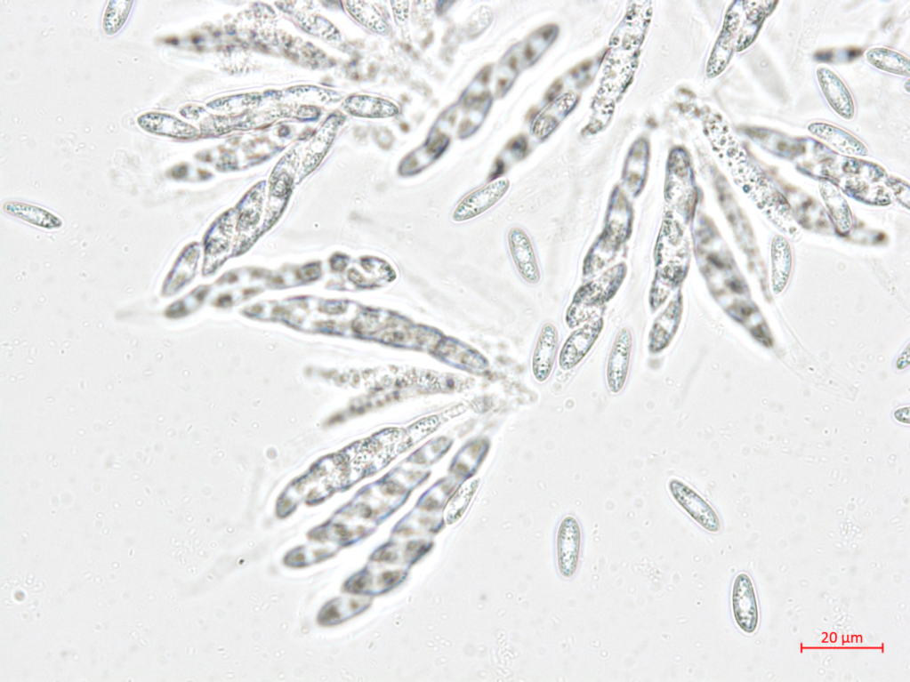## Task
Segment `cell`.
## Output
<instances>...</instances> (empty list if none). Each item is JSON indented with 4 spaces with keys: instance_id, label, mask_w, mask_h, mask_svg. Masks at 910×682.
<instances>
[{
    "instance_id": "1",
    "label": "cell",
    "mask_w": 910,
    "mask_h": 682,
    "mask_svg": "<svg viewBox=\"0 0 910 682\" xmlns=\"http://www.w3.org/2000/svg\"><path fill=\"white\" fill-rule=\"evenodd\" d=\"M626 273V265L619 262L582 285L566 311L565 322L568 328H576L596 317L598 309L616 295Z\"/></svg>"
},
{
    "instance_id": "2",
    "label": "cell",
    "mask_w": 910,
    "mask_h": 682,
    "mask_svg": "<svg viewBox=\"0 0 910 682\" xmlns=\"http://www.w3.org/2000/svg\"><path fill=\"white\" fill-rule=\"evenodd\" d=\"M667 490L675 503L699 526L713 534L721 530V522L716 511L688 484L677 477H672L667 483Z\"/></svg>"
},
{
    "instance_id": "3",
    "label": "cell",
    "mask_w": 910,
    "mask_h": 682,
    "mask_svg": "<svg viewBox=\"0 0 910 682\" xmlns=\"http://www.w3.org/2000/svg\"><path fill=\"white\" fill-rule=\"evenodd\" d=\"M582 530L576 517L565 516L556 534V559L559 573L564 579H571L580 561Z\"/></svg>"
},
{
    "instance_id": "4",
    "label": "cell",
    "mask_w": 910,
    "mask_h": 682,
    "mask_svg": "<svg viewBox=\"0 0 910 682\" xmlns=\"http://www.w3.org/2000/svg\"><path fill=\"white\" fill-rule=\"evenodd\" d=\"M604 327L601 317H594L575 328L564 341L559 353V366L564 371L576 368L589 354Z\"/></svg>"
},
{
    "instance_id": "5",
    "label": "cell",
    "mask_w": 910,
    "mask_h": 682,
    "mask_svg": "<svg viewBox=\"0 0 910 682\" xmlns=\"http://www.w3.org/2000/svg\"><path fill=\"white\" fill-rule=\"evenodd\" d=\"M511 182L497 179L465 196L455 206L451 219L455 223L471 221L495 205L508 192Z\"/></svg>"
},
{
    "instance_id": "6",
    "label": "cell",
    "mask_w": 910,
    "mask_h": 682,
    "mask_svg": "<svg viewBox=\"0 0 910 682\" xmlns=\"http://www.w3.org/2000/svg\"><path fill=\"white\" fill-rule=\"evenodd\" d=\"M632 344L631 329L620 328L611 345L605 371L607 388L612 395L619 394L627 382Z\"/></svg>"
},
{
    "instance_id": "7",
    "label": "cell",
    "mask_w": 910,
    "mask_h": 682,
    "mask_svg": "<svg viewBox=\"0 0 910 682\" xmlns=\"http://www.w3.org/2000/svg\"><path fill=\"white\" fill-rule=\"evenodd\" d=\"M731 606L737 625L746 634H753L759 622L755 589L747 574H738L733 582Z\"/></svg>"
},
{
    "instance_id": "8",
    "label": "cell",
    "mask_w": 910,
    "mask_h": 682,
    "mask_svg": "<svg viewBox=\"0 0 910 682\" xmlns=\"http://www.w3.org/2000/svg\"><path fill=\"white\" fill-rule=\"evenodd\" d=\"M508 251L513 265L527 283L538 284L541 273L535 249L527 233L519 227H512L507 234Z\"/></svg>"
},
{
    "instance_id": "9",
    "label": "cell",
    "mask_w": 910,
    "mask_h": 682,
    "mask_svg": "<svg viewBox=\"0 0 910 682\" xmlns=\"http://www.w3.org/2000/svg\"><path fill=\"white\" fill-rule=\"evenodd\" d=\"M682 309V296L678 293L651 325L648 336L649 353L658 354L671 344L679 329Z\"/></svg>"
},
{
    "instance_id": "10",
    "label": "cell",
    "mask_w": 910,
    "mask_h": 682,
    "mask_svg": "<svg viewBox=\"0 0 910 682\" xmlns=\"http://www.w3.org/2000/svg\"><path fill=\"white\" fill-rule=\"evenodd\" d=\"M558 347L557 327L552 323L544 324L538 334L531 358L532 374L538 382H545L551 376Z\"/></svg>"
},
{
    "instance_id": "11",
    "label": "cell",
    "mask_w": 910,
    "mask_h": 682,
    "mask_svg": "<svg viewBox=\"0 0 910 682\" xmlns=\"http://www.w3.org/2000/svg\"><path fill=\"white\" fill-rule=\"evenodd\" d=\"M138 125L145 132L174 139H191L197 130L178 117L162 112H146L137 117Z\"/></svg>"
},
{
    "instance_id": "12",
    "label": "cell",
    "mask_w": 910,
    "mask_h": 682,
    "mask_svg": "<svg viewBox=\"0 0 910 682\" xmlns=\"http://www.w3.org/2000/svg\"><path fill=\"white\" fill-rule=\"evenodd\" d=\"M817 76L819 86L829 105L843 118L851 119L855 113V107L846 85L828 68H819Z\"/></svg>"
},
{
    "instance_id": "13",
    "label": "cell",
    "mask_w": 910,
    "mask_h": 682,
    "mask_svg": "<svg viewBox=\"0 0 910 682\" xmlns=\"http://www.w3.org/2000/svg\"><path fill=\"white\" fill-rule=\"evenodd\" d=\"M197 259V244H189L182 249L163 283L162 296L176 294L193 278Z\"/></svg>"
},
{
    "instance_id": "14",
    "label": "cell",
    "mask_w": 910,
    "mask_h": 682,
    "mask_svg": "<svg viewBox=\"0 0 910 682\" xmlns=\"http://www.w3.org/2000/svg\"><path fill=\"white\" fill-rule=\"evenodd\" d=\"M2 210L15 219L47 230L58 229L63 225L61 219L52 212L24 202H5Z\"/></svg>"
},
{
    "instance_id": "15",
    "label": "cell",
    "mask_w": 910,
    "mask_h": 682,
    "mask_svg": "<svg viewBox=\"0 0 910 682\" xmlns=\"http://www.w3.org/2000/svg\"><path fill=\"white\" fill-rule=\"evenodd\" d=\"M342 121V116L334 114L329 116L318 129L306 148L302 162L303 171L309 172L320 162L331 146Z\"/></svg>"
},
{
    "instance_id": "16",
    "label": "cell",
    "mask_w": 910,
    "mask_h": 682,
    "mask_svg": "<svg viewBox=\"0 0 910 682\" xmlns=\"http://www.w3.org/2000/svg\"><path fill=\"white\" fill-rule=\"evenodd\" d=\"M343 106L350 115L365 118H389L399 113L398 106L392 101L363 94L349 96Z\"/></svg>"
},
{
    "instance_id": "17",
    "label": "cell",
    "mask_w": 910,
    "mask_h": 682,
    "mask_svg": "<svg viewBox=\"0 0 910 682\" xmlns=\"http://www.w3.org/2000/svg\"><path fill=\"white\" fill-rule=\"evenodd\" d=\"M809 131L823 140L835 149L852 156H866V148L850 133L830 124L814 123L809 125Z\"/></svg>"
},
{
    "instance_id": "18",
    "label": "cell",
    "mask_w": 910,
    "mask_h": 682,
    "mask_svg": "<svg viewBox=\"0 0 910 682\" xmlns=\"http://www.w3.org/2000/svg\"><path fill=\"white\" fill-rule=\"evenodd\" d=\"M792 269V251L787 240L778 235L771 245V286L778 294L787 285Z\"/></svg>"
},
{
    "instance_id": "19",
    "label": "cell",
    "mask_w": 910,
    "mask_h": 682,
    "mask_svg": "<svg viewBox=\"0 0 910 682\" xmlns=\"http://www.w3.org/2000/svg\"><path fill=\"white\" fill-rule=\"evenodd\" d=\"M820 190L836 230L846 235L851 229V214L848 204L830 182L821 183Z\"/></svg>"
},
{
    "instance_id": "20",
    "label": "cell",
    "mask_w": 910,
    "mask_h": 682,
    "mask_svg": "<svg viewBox=\"0 0 910 682\" xmlns=\"http://www.w3.org/2000/svg\"><path fill=\"white\" fill-rule=\"evenodd\" d=\"M479 485V479L472 477L465 481L447 501L444 518L447 525L457 522L469 507Z\"/></svg>"
},
{
    "instance_id": "21",
    "label": "cell",
    "mask_w": 910,
    "mask_h": 682,
    "mask_svg": "<svg viewBox=\"0 0 910 682\" xmlns=\"http://www.w3.org/2000/svg\"><path fill=\"white\" fill-rule=\"evenodd\" d=\"M866 56L876 68L901 76L909 75V60L899 52L887 48H874L867 51Z\"/></svg>"
},
{
    "instance_id": "22",
    "label": "cell",
    "mask_w": 910,
    "mask_h": 682,
    "mask_svg": "<svg viewBox=\"0 0 910 682\" xmlns=\"http://www.w3.org/2000/svg\"><path fill=\"white\" fill-rule=\"evenodd\" d=\"M348 12L362 25L380 35L389 33V26L381 12L366 2L345 3Z\"/></svg>"
},
{
    "instance_id": "23",
    "label": "cell",
    "mask_w": 910,
    "mask_h": 682,
    "mask_svg": "<svg viewBox=\"0 0 910 682\" xmlns=\"http://www.w3.org/2000/svg\"><path fill=\"white\" fill-rule=\"evenodd\" d=\"M133 4V1L127 0L108 2L102 17V29L107 36H114L123 28Z\"/></svg>"
},
{
    "instance_id": "24",
    "label": "cell",
    "mask_w": 910,
    "mask_h": 682,
    "mask_svg": "<svg viewBox=\"0 0 910 682\" xmlns=\"http://www.w3.org/2000/svg\"><path fill=\"white\" fill-rule=\"evenodd\" d=\"M889 187H890L894 195L902 205L909 207V187L903 181L897 179H890L888 181Z\"/></svg>"
},
{
    "instance_id": "25",
    "label": "cell",
    "mask_w": 910,
    "mask_h": 682,
    "mask_svg": "<svg viewBox=\"0 0 910 682\" xmlns=\"http://www.w3.org/2000/svg\"><path fill=\"white\" fill-rule=\"evenodd\" d=\"M391 4L392 6L393 15L397 22L404 23L408 16L409 3L406 1L403 2L397 1L391 2Z\"/></svg>"
},
{
    "instance_id": "26",
    "label": "cell",
    "mask_w": 910,
    "mask_h": 682,
    "mask_svg": "<svg viewBox=\"0 0 910 682\" xmlns=\"http://www.w3.org/2000/svg\"><path fill=\"white\" fill-rule=\"evenodd\" d=\"M903 412H904V408H900V409H898V410H897V411L895 412V413H894V416H895V418H896V419H897L898 421H902V422H906V423H908V422H909V418H907V417H905V414H909V408H907V409H906V410L905 411V413H903Z\"/></svg>"
}]
</instances>
